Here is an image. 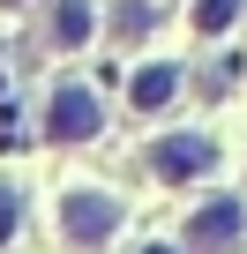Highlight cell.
Segmentation results:
<instances>
[{"instance_id": "obj_1", "label": "cell", "mask_w": 247, "mask_h": 254, "mask_svg": "<svg viewBox=\"0 0 247 254\" xmlns=\"http://www.w3.org/2000/svg\"><path fill=\"white\" fill-rule=\"evenodd\" d=\"M97 127H105L97 97H90L82 82H60V90H53V112H45V135H53V142H90Z\"/></svg>"}, {"instance_id": "obj_8", "label": "cell", "mask_w": 247, "mask_h": 254, "mask_svg": "<svg viewBox=\"0 0 247 254\" xmlns=\"http://www.w3.org/2000/svg\"><path fill=\"white\" fill-rule=\"evenodd\" d=\"M120 30H128V38H143V30H150V8H143V0H128V8H120Z\"/></svg>"}, {"instance_id": "obj_6", "label": "cell", "mask_w": 247, "mask_h": 254, "mask_svg": "<svg viewBox=\"0 0 247 254\" xmlns=\"http://www.w3.org/2000/svg\"><path fill=\"white\" fill-rule=\"evenodd\" d=\"M45 38H53V45H82V38H90V8H82V0H60Z\"/></svg>"}, {"instance_id": "obj_2", "label": "cell", "mask_w": 247, "mask_h": 254, "mask_svg": "<svg viewBox=\"0 0 247 254\" xmlns=\"http://www.w3.org/2000/svg\"><path fill=\"white\" fill-rule=\"evenodd\" d=\"M217 165V142L210 135H165L158 150H150V172L158 180H195V172H210Z\"/></svg>"}, {"instance_id": "obj_11", "label": "cell", "mask_w": 247, "mask_h": 254, "mask_svg": "<svg viewBox=\"0 0 247 254\" xmlns=\"http://www.w3.org/2000/svg\"><path fill=\"white\" fill-rule=\"evenodd\" d=\"M0 8H15V0H0Z\"/></svg>"}, {"instance_id": "obj_5", "label": "cell", "mask_w": 247, "mask_h": 254, "mask_svg": "<svg viewBox=\"0 0 247 254\" xmlns=\"http://www.w3.org/2000/svg\"><path fill=\"white\" fill-rule=\"evenodd\" d=\"M128 97H135V105H143V112H165V105H172V97H180V67H143V75H135V90H128Z\"/></svg>"}, {"instance_id": "obj_3", "label": "cell", "mask_w": 247, "mask_h": 254, "mask_svg": "<svg viewBox=\"0 0 247 254\" xmlns=\"http://www.w3.org/2000/svg\"><path fill=\"white\" fill-rule=\"evenodd\" d=\"M112 224H120V202H112V194H68V209H60V232H68L75 247L112 239Z\"/></svg>"}, {"instance_id": "obj_9", "label": "cell", "mask_w": 247, "mask_h": 254, "mask_svg": "<svg viewBox=\"0 0 247 254\" xmlns=\"http://www.w3.org/2000/svg\"><path fill=\"white\" fill-rule=\"evenodd\" d=\"M15 217H23V202H15V187H0V239L15 232Z\"/></svg>"}, {"instance_id": "obj_7", "label": "cell", "mask_w": 247, "mask_h": 254, "mask_svg": "<svg viewBox=\"0 0 247 254\" xmlns=\"http://www.w3.org/2000/svg\"><path fill=\"white\" fill-rule=\"evenodd\" d=\"M232 15H240V0H202V8H195V30H210V38H217Z\"/></svg>"}, {"instance_id": "obj_4", "label": "cell", "mask_w": 247, "mask_h": 254, "mask_svg": "<svg viewBox=\"0 0 247 254\" xmlns=\"http://www.w3.org/2000/svg\"><path fill=\"white\" fill-rule=\"evenodd\" d=\"M232 239H240V202H232V194H217V202H202V209L187 217V247H195V254H225Z\"/></svg>"}, {"instance_id": "obj_10", "label": "cell", "mask_w": 247, "mask_h": 254, "mask_svg": "<svg viewBox=\"0 0 247 254\" xmlns=\"http://www.w3.org/2000/svg\"><path fill=\"white\" fill-rule=\"evenodd\" d=\"M143 254H172V247H143Z\"/></svg>"}]
</instances>
